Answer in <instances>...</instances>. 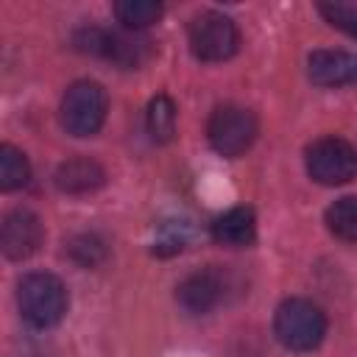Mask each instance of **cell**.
<instances>
[{
  "label": "cell",
  "instance_id": "cell-1",
  "mask_svg": "<svg viewBox=\"0 0 357 357\" xmlns=\"http://www.w3.org/2000/svg\"><path fill=\"white\" fill-rule=\"evenodd\" d=\"M273 332L290 351H312L326 335V315L310 298H287L276 307Z\"/></svg>",
  "mask_w": 357,
  "mask_h": 357
},
{
  "label": "cell",
  "instance_id": "cell-2",
  "mask_svg": "<svg viewBox=\"0 0 357 357\" xmlns=\"http://www.w3.org/2000/svg\"><path fill=\"white\" fill-rule=\"evenodd\" d=\"M17 301H20L22 318L31 326L47 329V326H56L67 312V287L53 273H28L20 282Z\"/></svg>",
  "mask_w": 357,
  "mask_h": 357
},
{
  "label": "cell",
  "instance_id": "cell-3",
  "mask_svg": "<svg viewBox=\"0 0 357 357\" xmlns=\"http://www.w3.org/2000/svg\"><path fill=\"white\" fill-rule=\"evenodd\" d=\"M257 117L251 109L245 106H234V103H226V106H218L206 123V137H209V145L220 153V156H243L254 139H257Z\"/></svg>",
  "mask_w": 357,
  "mask_h": 357
},
{
  "label": "cell",
  "instance_id": "cell-4",
  "mask_svg": "<svg viewBox=\"0 0 357 357\" xmlns=\"http://www.w3.org/2000/svg\"><path fill=\"white\" fill-rule=\"evenodd\" d=\"M106 89L98 81H75L61 98V126L73 137H92L106 120Z\"/></svg>",
  "mask_w": 357,
  "mask_h": 357
},
{
  "label": "cell",
  "instance_id": "cell-5",
  "mask_svg": "<svg viewBox=\"0 0 357 357\" xmlns=\"http://www.w3.org/2000/svg\"><path fill=\"white\" fill-rule=\"evenodd\" d=\"M307 173L324 187L346 184L357 176V151L340 137L315 139L307 148Z\"/></svg>",
  "mask_w": 357,
  "mask_h": 357
},
{
  "label": "cell",
  "instance_id": "cell-6",
  "mask_svg": "<svg viewBox=\"0 0 357 357\" xmlns=\"http://www.w3.org/2000/svg\"><path fill=\"white\" fill-rule=\"evenodd\" d=\"M237 25L220 11H204L190 22V50L201 61H223L237 50Z\"/></svg>",
  "mask_w": 357,
  "mask_h": 357
},
{
  "label": "cell",
  "instance_id": "cell-7",
  "mask_svg": "<svg viewBox=\"0 0 357 357\" xmlns=\"http://www.w3.org/2000/svg\"><path fill=\"white\" fill-rule=\"evenodd\" d=\"M75 47L100 59H109L120 67H139L151 56V42L106 28H81L75 33Z\"/></svg>",
  "mask_w": 357,
  "mask_h": 357
},
{
  "label": "cell",
  "instance_id": "cell-8",
  "mask_svg": "<svg viewBox=\"0 0 357 357\" xmlns=\"http://www.w3.org/2000/svg\"><path fill=\"white\" fill-rule=\"evenodd\" d=\"M42 243V220L31 209H11L0 223V248L8 259L31 257Z\"/></svg>",
  "mask_w": 357,
  "mask_h": 357
},
{
  "label": "cell",
  "instance_id": "cell-9",
  "mask_svg": "<svg viewBox=\"0 0 357 357\" xmlns=\"http://www.w3.org/2000/svg\"><path fill=\"white\" fill-rule=\"evenodd\" d=\"M223 276L212 268L195 271L190 276H184V282L176 290V301L181 304L184 312L190 315H204L209 310H215L223 298Z\"/></svg>",
  "mask_w": 357,
  "mask_h": 357
},
{
  "label": "cell",
  "instance_id": "cell-10",
  "mask_svg": "<svg viewBox=\"0 0 357 357\" xmlns=\"http://www.w3.org/2000/svg\"><path fill=\"white\" fill-rule=\"evenodd\" d=\"M307 73L318 86L357 84V53L346 50H312L307 59Z\"/></svg>",
  "mask_w": 357,
  "mask_h": 357
},
{
  "label": "cell",
  "instance_id": "cell-11",
  "mask_svg": "<svg viewBox=\"0 0 357 357\" xmlns=\"http://www.w3.org/2000/svg\"><path fill=\"white\" fill-rule=\"evenodd\" d=\"M106 181V173L103 167L89 159V156H75V159H67L59 165L56 170V187L67 195H86V192H95L98 187H103Z\"/></svg>",
  "mask_w": 357,
  "mask_h": 357
},
{
  "label": "cell",
  "instance_id": "cell-12",
  "mask_svg": "<svg viewBox=\"0 0 357 357\" xmlns=\"http://www.w3.org/2000/svg\"><path fill=\"white\" fill-rule=\"evenodd\" d=\"M212 237L229 248H245L257 237V218L248 206H231L212 223Z\"/></svg>",
  "mask_w": 357,
  "mask_h": 357
},
{
  "label": "cell",
  "instance_id": "cell-13",
  "mask_svg": "<svg viewBox=\"0 0 357 357\" xmlns=\"http://www.w3.org/2000/svg\"><path fill=\"white\" fill-rule=\"evenodd\" d=\"M324 220H326V229H329L337 240H343V243H357V195H343V198H337V201L326 209Z\"/></svg>",
  "mask_w": 357,
  "mask_h": 357
},
{
  "label": "cell",
  "instance_id": "cell-14",
  "mask_svg": "<svg viewBox=\"0 0 357 357\" xmlns=\"http://www.w3.org/2000/svg\"><path fill=\"white\" fill-rule=\"evenodd\" d=\"M148 134L153 142H170L176 137V103L167 95H156L148 103Z\"/></svg>",
  "mask_w": 357,
  "mask_h": 357
},
{
  "label": "cell",
  "instance_id": "cell-15",
  "mask_svg": "<svg viewBox=\"0 0 357 357\" xmlns=\"http://www.w3.org/2000/svg\"><path fill=\"white\" fill-rule=\"evenodd\" d=\"M67 251H70L73 262H78L81 268H98V265L106 262V257H109L106 240H103L100 234H95V231H81V234H75V237L70 240Z\"/></svg>",
  "mask_w": 357,
  "mask_h": 357
},
{
  "label": "cell",
  "instance_id": "cell-16",
  "mask_svg": "<svg viewBox=\"0 0 357 357\" xmlns=\"http://www.w3.org/2000/svg\"><path fill=\"white\" fill-rule=\"evenodd\" d=\"M31 178V167L22 151L14 145H0V187L3 190H20Z\"/></svg>",
  "mask_w": 357,
  "mask_h": 357
},
{
  "label": "cell",
  "instance_id": "cell-17",
  "mask_svg": "<svg viewBox=\"0 0 357 357\" xmlns=\"http://www.w3.org/2000/svg\"><path fill=\"white\" fill-rule=\"evenodd\" d=\"M114 14L117 20L131 28V31H142L148 25H153L159 17H162V6L153 3V0H120L114 6Z\"/></svg>",
  "mask_w": 357,
  "mask_h": 357
},
{
  "label": "cell",
  "instance_id": "cell-18",
  "mask_svg": "<svg viewBox=\"0 0 357 357\" xmlns=\"http://www.w3.org/2000/svg\"><path fill=\"white\" fill-rule=\"evenodd\" d=\"M190 237V229L184 220H165L156 231V240H153V254L159 257H170V254H178L184 248Z\"/></svg>",
  "mask_w": 357,
  "mask_h": 357
},
{
  "label": "cell",
  "instance_id": "cell-19",
  "mask_svg": "<svg viewBox=\"0 0 357 357\" xmlns=\"http://www.w3.org/2000/svg\"><path fill=\"white\" fill-rule=\"evenodd\" d=\"M318 11L332 28L357 39V3H321Z\"/></svg>",
  "mask_w": 357,
  "mask_h": 357
}]
</instances>
